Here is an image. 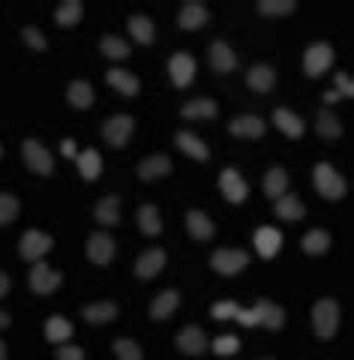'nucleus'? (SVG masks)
Returning <instances> with one entry per match:
<instances>
[{"label": "nucleus", "mask_w": 354, "mask_h": 360, "mask_svg": "<svg viewBox=\"0 0 354 360\" xmlns=\"http://www.w3.org/2000/svg\"><path fill=\"white\" fill-rule=\"evenodd\" d=\"M18 198L9 195V193H0V225H9L18 217Z\"/></svg>", "instance_id": "obj_41"}, {"label": "nucleus", "mask_w": 354, "mask_h": 360, "mask_svg": "<svg viewBox=\"0 0 354 360\" xmlns=\"http://www.w3.org/2000/svg\"><path fill=\"white\" fill-rule=\"evenodd\" d=\"M285 189H289V174H285V168H270V172L265 174V193L267 198H282Z\"/></svg>", "instance_id": "obj_29"}, {"label": "nucleus", "mask_w": 354, "mask_h": 360, "mask_svg": "<svg viewBox=\"0 0 354 360\" xmlns=\"http://www.w3.org/2000/svg\"><path fill=\"white\" fill-rule=\"evenodd\" d=\"M61 150H63L66 156H75V144H72V141H63V144H61Z\"/></svg>", "instance_id": "obj_50"}, {"label": "nucleus", "mask_w": 354, "mask_h": 360, "mask_svg": "<svg viewBox=\"0 0 354 360\" xmlns=\"http://www.w3.org/2000/svg\"><path fill=\"white\" fill-rule=\"evenodd\" d=\"M165 267V250H147L135 262V276L139 279H153L159 270Z\"/></svg>", "instance_id": "obj_13"}, {"label": "nucleus", "mask_w": 354, "mask_h": 360, "mask_svg": "<svg viewBox=\"0 0 354 360\" xmlns=\"http://www.w3.org/2000/svg\"><path fill=\"white\" fill-rule=\"evenodd\" d=\"M327 250H330V234L327 231L315 229V231H310L303 238V252L306 255H324Z\"/></svg>", "instance_id": "obj_39"}, {"label": "nucleus", "mask_w": 354, "mask_h": 360, "mask_svg": "<svg viewBox=\"0 0 354 360\" xmlns=\"http://www.w3.org/2000/svg\"><path fill=\"white\" fill-rule=\"evenodd\" d=\"M273 123L289 135V139H301L303 135V120L294 115V111H289V108H277L273 111Z\"/></svg>", "instance_id": "obj_23"}, {"label": "nucleus", "mask_w": 354, "mask_h": 360, "mask_svg": "<svg viewBox=\"0 0 354 360\" xmlns=\"http://www.w3.org/2000/svg\"><path fill=\"white\" fill-rule=\"evenodd\" d=\"M82 315H84V321H90V324H108V321L118 319V303H111V300L87 303Z\"/></svg>", "instance_id": "obj_19"}, {"label": "nucleus", "mask_w": 354, "mask_h": 360, "mask_svg": "<svg viewBox=\"0 0 354 360\" xmlns=\"http://www.w3.org/2000/svg\"><path fill=\"white\" fill-rule=\"evenodd\" d=\"M210 66H213L216 72H232L234 66H237V58H234V51L228 49V42L216 39L210 45Z\"/></svg>", "instance_id": "obj_20"}, {"label": "nucleus", "mask_w": 354, "mask_h": 360, "mask_svg": "<svg viewBox=\"0 0 354 360\" xmlns=\"http://www.w3.org/2000/svg\"><path fill=\"white\" fill-rule=\"evenodd\" d=\"M30 288L37 291V295H51V291L61 285V274L57 270H51L49 264H42V262H37L33 264V270H30Z\"/></svg>", "instance_id": "obj_9"}, {"label": "nucleus", "mask_w": 354, "mask_h": 360, "mask_svg": "<svg viewBox=\"0 0 354 360\" xmlns=\"http://www.w3.org/2000/svg\"><path fill=\"white\" fill-rule=\"evenodd\" d=\"M237 348H241V342H237V336H216V340H213V352H216V354H222V357L234 354Z\"/></svg>", "instance_id": "obj_43"}, {"label": "nucleus", "mask_w": 354, "mask_h": 360, "mask_svg": "<svg viewBox=\"0 0 354 360\" xmlns=\"http://www.w3.org/2000/svg\"><path fill=\"white\" fill-rule=\"evenodd\" d=\"M4 328H9V315H6L4 309H0V330H4Z\"/></svg>", "instance_id": "obj_51"}, {"label": "nucleus", "mask_w": 354, "mask_h": 360, "mask_svg": "<svg viewBox=\"0 0 354 360\" xmlns=\"http://www.w3.org/2000/svg\"><path fill=\"white\" fill-rule=\"evenodd\" d=\"M75 162H78V172H82L84 180H96L99 172H102V156H99L96 150L78 153V156H75Z\"/></svg>", "instance_id": "obj_31"}, {"label": "nucleus", "mask_w": 354, "mask_h": 360, "mask_svg": "<svg viewBox=\"0 0 354 360\" xmlns=\"http://www.w3.org/2000/svg\"><path fill=\"white\" fill-rule=\"evenodd\" d=\"M220 189H222V195L232 201V205H241V201L246 198V184H244V177L234 172V168H225V172L220 174Z\"/></svg>", "instance_id": "obj_12"}, {"label": "nucleus", "mask_w": 354, "mask_h": 360, "mask_svg": "<svg viewBox=\"0 0 354 360\" xmlns=\"http://www.w3.org/2000/svg\"><path fill=\"white\" fill-rule=\"evenodd\" d=\"M57 360H84V352L75 345H63L61 352H57Z\"/></svg>", "instance_id": "obj_47"}, {"label": "nucleus", "mask_w": 354, "mask_h": 360, "mask_svg": "<svg viewBox=\"0 0 354 360\" xmlns=\"http://www.w3.org/2000/svg\"><path fill=\"white\" fill-rule=\"evenodd\" d=\"M21 153H25V162L30 172H37V174H51L54 172V160H51V153L42 148L39 141H25L21 144Z\"/></svg>", "instance_id": "obj_6"}, {"label": "nucleus", "mask_w": 354, "mask_h": 360, "mask_svg": "<svg viewBox=\"0 0 354 360\" xmlns=\"http://www.w3.org/2000/svg\"><path fill=\"white\" fill-rule=\"evenodd\" d=\"M177 303H180V295L175 288H168V291H163L153 303H151V319H156V321H163V319H168L171 312L177 309Z\"/></svg>", "instance_id": "obj_27"}, {"label": "nucleus", "mask_w": 354, "mask_h": 360, "mask_svg": "<svg viewBox=\"0 0 354 360\" xmlns=\"http://www.w3.org/2000/svg\"><path fill=\"white\" fill-rule=\"evenodd\" d=\"M216 111L220 108H216L213 99H192V103L184 105L180 115L189 117V120H210V117H216Z\"/></svg>", "instance_id": "obj_28"}, {"label": "nucleus", "mask_w": 354, "mask_h": 360, "mask_svg": "<svg viewBox=\"0 0 354 360\" xmlns=\"http://www.w3.org/2000/svg\"><path fill=\"white\" fill-rule=\"evenodd\" d=\"M187 225H189V234L196 240H210L213 238V222L208 213H201V210H189L187 213Z\"/></svg>", "instance_id": "obj_24"}, {"label": "nucleus", "mask_w": 354, "mask_h": 360, "mask_svg": "<svg viewBox=\"0 0 354 360\" xmlns=\"http://www.w3.org/2000/svg\"><path fill=\"white\" fill-rule=\"evenodd\" d=\"M0 360H6V345L0 342Z\"/></svg>", "instance_id": "obj_52"}, {"label": "nucleus", "mask_w": 354, "mask_h": 360, "mask_svg": "<svg viewBox=\"0 0 354 360\" xmlns=\"http://www.w3.org/2000/svg\"><path fill=\"white\" fill-rule=\"evenodd\" d=\"M99 51L111 60H127L129 58V42H123L120 37H102L99 39Z\"/></svg>", "instance_id": "obj_37"}, {"label": "nucleus", "mask_w": 354, "mask_h": 360, "mask_svg": "<svg viewBox=\"0 0 354 360\" xmlns=\"http://www.w3.org/2000/svg\"><path fill=\"white\" fill-rule=\"evenodd\" d=\"M21 39H25V42L30 45V49H37V51H42V49H45V37H42V33H39L37 27H25V30H21Z\"/></svg>", "instance_id": "obj_45"}, {"label": "nucleus", "mask_w": 354, "mask_h": 360, "mask_svg": "<svg viewBox=\"0 0 354 360\" xmlns=\"http://www.w3.org/2000/svg\"><path fill=\"white\" fill-rule=\"evenodd\" d=\"M177 348L184 354H201L208 348V336H204L201 328H184L177 333Z\"/></svg>", "instance_id": "obj_18"}, {"label": "nucleus", "mask_w": 354, "mask_h": 360, "mask_svg": "<svg viewBox=\"0 0 354 360\" xmlns=\"http://www.w3.org/2000/svg\"><path fill=\"white\" fill-rule=\"evenodd\" d=\"M208 6L204 4H198V0H189V4H184V9H180V15H177V21H180V27L184 30H196V27H204L208 25Z\"/></svg>", "instance_id": "obj_14"}, {"label": "nucleus", "mask_w": 354, "mask_h": 360, "mask_svg": "<svg viewBox=\"0 0 354 360\" xmlns=\"http://www.w3.org/2000/svg\"><path fill=\"white\" fill-rule=\"evenodd\" d=\"M273 82H277V72H273L270 63H255L253 70L246 72V84L258 90V94H267V90H273Z\"/></svg>", "instance_id": "obj_17"}, {"label": "nucleus", "mask_w": 354, "mask_h": 360, "mask_svg": "<svg viewBox=\"0 0 354 360\" xmlns=\"http://www.w3.org/2000/svg\"><path fill=\"white\" fill-rule=\"evenodd\" d=\"M315 129H318V135H324V139H339L342 135V123H339V117L334 115V111H318V120H315Z\"/></svg>", "instance_id": "obj_38"}, {"label": "nucleus", "mask_w": 354, "mask_h": 360, "mask_svg": "<svg viewBox=\"0 0 354 360\" xmlns=\"http://www.w3.org/2000/svg\"><path fill=\"white\" fill-rule=\"evenodd\" d=\"M87 258L94 264H108L114 258V240L108 238L106 231H94L87 240Z\"/></svg>", "instance_id": "obj_10"}, {"label": "nucleus", "mask_w": 354, "mask_h": 360, "mask_svg": "<svg viewBox=\"0 0 354 360\" xmlns=\"http://www.w3.org/2000/svg\"><path fill=\"white\" fill-rule=\"evenodd\" d=\"M82 13H84V6L78 4V0H63L61 6H57V13H54V21L61 27H72L82 21Z\"/></svg>", "instance_id": "obj_30"}, {"label": "nucleus", "mask_w": 354, "mask_h": 360, "mask_svg": "<svg viewBox=\"0 0 354 360\" xmlns=\"http://www.w3.org/2000/svg\"><path fill=\"white\" fill-rule=\"evenodd\" d=\"M51 250V238L42 231H25V238L18 243V252L21 258H27V262H39V258Z\"/></svg>", "instance_id": "obj_7"}, {"label": "nucleus", "mask_w": 354, "mask_h": 360, "mask_svg": "<svg viewBox=\"0 0 354 360\" xmlns=\"http://www.w3.org/2000/svg\"><path fill=\"white\" fill-rule=\"evenodd\" d=\"M237 309H241L237 303L222 300V303H213V307H210V315H213V319H220V321H222V319H234Z\"/></svg>", "instance_id": "obj_44"}, {"label": "nucleus", "mask_w": 354, "mask_h": 360, "mask_svg": "<svg viewBox=\"0 0 354 360\" xmlns=\"http://www.w3.org/2000/svg\"><path fill=\"white\" fill-rule=\"evenodd\" d=\"M336 87H339L336 94L348 96V99L354 96V84H351V75H348V72H339V75H336Z\"/></svg>", "instance_id": "obj_46"}, {"label": "nucleus", "mask_w": 354, "mask_h": 360, "mask_svg": "<svg viewBox=\"0 0 354 360\" xmlns=\"http://www.w3.org/2000/svg\"><path fill=\"white\" fill-rule=\"evenodd\" d=\"M175 141H177V148L184 150V153H189L196 162H204V160L210 156L208 144H204L198 135H192V132H177V135H175Z\"/></svg>", "instance_id": "obj_21"}, {"label": "nucleus", "mask_w": 354, "mask_h": 360, "mask_svg": "<svg viewBox=\"0 0 354 360\" xmlns=\"http://www.w3.org/2000/svg\"><path fill=\"white\" fill-rule=\"evenodd\" d=\"M0 153H4V150H0Z\"/></svg>", "instance_id": "obj_53"}, {"label": "nucleus", "mask_w": 354, "mask_h": 360, "mask_svg": "<svg viewBox=\"0 0 354 360\" xmlns=\"http://www.w3.org/2000/svg\"><path fill=\"white\" fill-rule=\"evenodd\" d=\"M132 127H135V120L129 115H118V117H108L102 123V135H106V141L111 148H123L132 135Z\"/></svg>", "instance_id": "obj_5"}, {"label": "nucleus", "mask_w": 354, "mask_h": 360, "mask_svg": "<svg viewBox=\"0 0 354 360\" xmlns=\"http://www.w3.org/2000/svg\"><path fill=\"white\" fill-rule=\"evenodd\" d=\"M303 213H306V207L301 205L298 195H282V198H277V217L279 219L294 222V219H303Z\"/></svg>", "instance_id": "obj_32"}, {"label": "nucleus", "mask_w": 354, "mask_h": 360, "mask_svg": "<svg viewBox=\"0 0 354 360\" xmlns=\"http://www.w3.org/2000/svg\"><path fill=\"white\" fill-rule=\"evenodd\" d=\"M298 9V4L294 0H261L258 4V13L261 15H289Z\"/></svg>", "instance_id": "obj_40"}, {"label": "nucleus", "mask_w": 354, "mask_h": 360, "mask_svg": "<svg viewBox=\"0 0 354 360\" xmlns=\"http://www.w3.org/2000/svg\"><path fill=\"white\" fill-rule=\"evenodd\" d=\"M312 328H315V336H322V340H330V336L336 333L339 328V303L336 300H318L315 309H312Z\"/></svg>", "instance_id": "obj_1"}, {"label": "nucleus", "mask_w": 354, "mask_h": 360, "mask_svg": "<svg viewBox=\"0 0 354 360\" xmlns=\"http://www.w3.org/2000/svg\"><path fill=\"white\" fill-rule=\"evenodd\" d=\"M282 246V234L277 229H270V225H261V229L255 231V250L261 258H273L279 252Z\"/></svg>", "instance_id": "obj_15"}, {"label": "nucleus", "mask_w": 354, "mask_h": 360, "mask_svg": "<svg viewBox=\"0 0 354 360\" xmlns=\"http://www.w3.org/2000/svg\"><path fill=\"white\" fill-rule=\"evenodd\" d=\"M66 99H70L75 108H90L94 105V87L87 82H72L70 90H66Z\"/></svg>", "instance_id": "obj_36"}, {"label": "nucleus", "mask_w": 354, "mask_h": 360, "mask_svg": "<svg viewBox=\"0 0 354 360\" xmlns=\"http://www.w3.org/2000/svg\"><path fill=\"white\" fill-rule=\"evenodd\" d=\"M129 33L139 45H151L153 42V21L147 15H132L129 18Z\"/></svg>", "instance_id": "obj_34"}, {"label": "nucleus", "mask_w": 354, "mask_h": 360, "mask_svg": "<svg viewBox=\"0 0 354 360\" xmlns=\"http://www.w3.org/2000/svg\"><path fill=\"white\" fill-rule=\"evenodd\" d=\"M6 291H9V276L4 274V270H0V297H4Z\"/></svg>", "instance_id": "obj_49"}, {"label": "nucleus", "mask_w": 354, "mask_h": 360, "mask_svg": "<svg viewBox=\"0 0 354 360\" xmlns=\"http://www.w3.org/2000/svg\"><path fill=\"white\" fill-rule=\"evenodd\" d=\"M171 172V160L163 153H156V156H147V160L139 162V177L141 180H156V177H165Z\"/></svg>", "instance_id": "obj_22"}, {"label": "nucleus", "mask_w": 354, "mask_h": 360, "mask_svg": "<svg viewBox=\"0 0 354 360\" xmlns=\"http://www.w3.org/2000/svg\"><path fill=\"white\" fill-rule=\"evenodd\" d=\"M249 264V255L244 250H220L210 255V267L216 274H225V276H234Z\"/></svg>", "instance_id": "obj_4"}, {"label": "nucleus", "mask_w": 354, "mask_h": 360, "mask_svg": "<svg viewBox=\"0 0 354 360\" xmlns=\"http://www.w3.org/2000/svg\"><path fill=\"white\" fill-rule=\"evenodd\" d=\"M108 84L114 87V90H120V94L123 96H135V94H139V78H135L132 72H127V70H108Z\"/></svg>", "instance_id": "obj_26"}, {"label": "nucleus", "mask_w": 354, "mask_h": 360, "mask_svg": "<svg viewBox=\"0 0 354 360\" xmlns=\"http://www.w3.org/2000/svg\"><path fill=\"white\" fill-rule=\"evenodd\" d=\"M94 213H96V219H99L102 225H118V222H120V198H118V195L99 198L96 207H94Z\"/></svg>", "instance_id": "obj_25"}, {"label": "nucleus", "mask_w": 354, "mask_h": 360, "mask_svg": "<svg viewBox=\"0 0 354 360\" xmlns=\"http://www.w3.org/2000/svg\"><path fill=\"white\" fill-rule=\"evenodd\" d=\"M139 225L144 234H151V238H156L159 231H163V217H159V210L153 205H141L139 207Z\"/></svg>", "instance_id": "obj_33"}, {"label": "nucleus", "mask_w": 354, "mask_h": 360, "mask_svg": "<svg viewBox=\"0 0 354 360\" xmlns=\"http://www.w3.org/2000/svg\"><path fill=\"white\" fill-rule=\"evenodd\" d=\"M249 312H253L255 324H261V328H267V330H279L282 324H285V312H282V307H277V303H270V300H258Z\"/></svg>", "instance_id": "obj_8"}, {"label": "nucleus", "mask_w": 354, "mask_h": 360, "mask_svg": "<svg viewBox=\"0 0 354 360\" xmlns=\"http://www.w3.org/2000/svg\"><path fill=\"white\" fill-rule=\"evenodd\" d=\"M114 352H118V360H141V348L132 340H114Z\"/></svg>", "instance_id": "obj_42"}, {"label": "nucleus", "mask_w": 354, "mask_h": 360, "mask_svg": "<svg viewBox=\"0 0 354 360\" xmlns=\"http://www.w3.org/2000/svg\"><path fill=\"white\" fill-rule=\"evenodd\" d=\"M312 180H315V189H318V193H322L324 198H330V201H336V198L346 195V180H342V177L334 172V165L318 162L315 172H312Z\"/></svg>", "instance_id": "obj_2"}, {"label": "nucleus", "mask_w": 354, "mask_h": 360, "mask_svg": "<svg viewBox=\"0 0 354 360\" xmlns=\"http://www.w3.org/2000/svg\"><path fill=\"white\" fill-rule=\"evenodd\" d=\"M45 336H49V342H63L72 336V324L63 319V315H51L49 321H45Z\"/></svg>", "instance_id": "obj_35"}, {"label": "nucleus", "mask_w": 354, "mask_h": 360, "mask_svg": "<svg viewBox=\"0 0 354 360\" xmlns=\"http://www.w3.org/2000/svg\"><path fill=\"white\" fill-rule=\"evenodd\" d=\"M228 129H232V135H237V139H261V135H265V120L255 115H244V117H234Z\"/></svg>", "instance_id": "obj_16"}, {"label": "nucleus", "mask_w": 354, "mask_h": 360, "mask_svg": "<svg viewBox=\"0 0 354 360\" xmlns=\"http://www.w3.org/2000/svg\"><path fill=\"white\" fill-rule=\"evenodd\" d=\"M168 72H171V82L177 87H187L192 82V75H196V60H192L187 51H177L175 58L168 60Z\"/></svg>", "instance_id": "obj_11"}, {"label": "nucleus", "mask_w": 354, "mask_h": 360, "mask_svg": "<svg viewBox=\"0 0 354 360\" xmlns=\"http://www.w3.org/2000/svg\"><path fill=\"white\" fill-rule=\"evenodd\" d=\"M234 319L241 324H246V328H255V319H253V312H249V309H237Z\"/></svg>", "instance_id": "obj_48"}, {"label": "nucleus", "mask_w": 354, "mask_h": 360, "mask_svg": "<svg viewBox=\"0 0 354 360\" xmlns=\"http://www.w3.org/2000/svg\"><path fill=\"white\" fill-rule=\"evenodd\" d=\"M330 63H334V49H330L327 42H315L303 54V70H306V75H312V78L324 75L330 70Z\"/></svg>", "instance_id": "obj_3"}]
</instances>
